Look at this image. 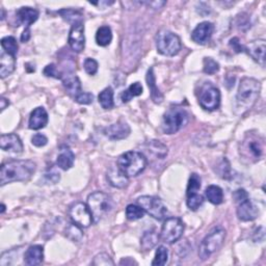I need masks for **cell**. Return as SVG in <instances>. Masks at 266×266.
<instances>
[{"label":"cell","mask_w":266,"mask_h":266,"mask_svg":"<svg viewBox=\"0 0 266 266\" xmlns=\"http://www.w3.org/2000/svg\"><path fill=\"white\" fill-rule=\"evenodd\" d=\"M69 45L73 51L80 53L86 46L85 26L82 22L72 25L69 34Z\"/></svg>","instance_id":"14"},{"label":"cell","mask_w":266,"mask_h":266,"mask_svg":"<svg viewBox=\"0 0 266 266\" xmlns=\"http://www.w3.org/2000/svg\"><path fill=\"white\" fill-rule=\"evenodd\" d=\"M219 71V65L211 57L204 58V72L208 75H213Z\"/></svg>","instance_id":"40"},{"label":"cell","mask_w":266,"mask_h":266,"mask_svg":"<svg viewBox=\"0 0 266 266\" xmlns=\"http://www.w3.org/2000/svg\"><path fill=\"white\" fill-rule=\"evenodd\" d=\"M118 166L128 178L136 177L145 171L147 166V158L142 152L129 151L119 157Z\"/></svg>","instance_id":"3"},{"label":"cell","mask_w":266,"mask_h":266,"mask_svg":"<svg viewBox=\"0 0 266 266\" xmlns=\"http://www.w3.org/2000/svg\"><path fill=\"white\" fill-rule=\"evenodd\" d=\"M16 69V58L14 55L9 54L3 51L0 54V76L1 78H5L11 75Z\"/></svg>","instance_id":"24"},{"label":"cell","mask_w":266,"mask_h":266,"mask_svg":"<svg viewBox=\"0 0 266 266\" xmlns=\"http://www.w3.org/2000/svg\"><path fill=\"white\" fill-rule=\"evenodd\" d=\"M240 155L249 162H257L264 156V140L259 134L248 132L240 145Z\"/></svg>","instance_id":"4"},{"label":"cell","mask_w":266,"mask_h":266,"mask_svg":"<svg viewBox=\"0 0 266 266\" xmlns=\"http://www.w3.org/2000/svg\"><path fill=\"white\" fill-rule=\"evenodd\" d=\"M4 211H5V206H4V204L2 203V204H1V213H3Z\"/></svg>","instance_id":"53"},{"label":"cell","mask_w":266,"mask_h":266,"mask_svg":"<svg viewBox=\"0 0 266 266\" xmlns=\"http://www.w3.org/2000/svg\"><path fill=\"white\" fill-rule=\"evenodd\" d=\"M199 104L205 110H215L220 105L219 89L212 86L210 82L205 83L201 88L199 94Z\"/></svg>","instance_id":"11"},{"label":"cell","mask_w":266,"mask_h":266,"mask_svg":"<svg viewBox=\"0 0 266 266\" xmlns=\"http://www.w3.org/2000/svg\"><path fill=\"white\" fill-rule=\"evenodd\" d=\"M159 240V235L155 231H148L142 235L141 239V246L143 250H150L153 248Z\"/></svg>","instance_id":"31"},{"label":"cell","mask_w":266,"mask_h":266,"mask_svg":"<svg viewBox=\"0 0 266 266\" xmlns=\"http://www.w3.org/2000/svg\"><path fill=\"white\" fill-rule=\"evenodd\" d=\"M58 14L62 16L63 19L67 20L70 23H78V22H82V14L79 11H76L73 9H64L58 11Z\"/></svg>","instance_id":"33"},{"label":"cell","mask_w":266,"mask_h":266,"mask_svg":"<svg viewBox=\"0 0 266 266\" xmlns=\"http://www.w3.org/2000/svg\"><path fill=\"white\" fill-rule=\"evenodd\" d=\"M184 232V224L179 217H170L164 220L161 228L160 238L166 243H175L178 241Z\"/></svg>","instance_id":"9"},{"label":"cell","mask_w":266,"mask_h":266,"mask_svg":"<svg viewBox=\"0 0 266 266\" xmlns=\"http://www.w3.org/2000/svg\"><path fill=\"white\" fill-rule=\"evenodd\" d=\"M130 127L127 123L123 121H119L117 123L105 128L104 134L112 141H120L126 139L130 134Z\"/></svg>","instance_id":"18"},{"label":"cell","mask_w":266,"mask_h":266,"mask_svg":"<svg viewBox=\"0 0 266 266\" xmlns=\"http://www.w3.org/2000/svg\"><path fill=\"white\" fill-rule=\"evenodd\" d=\"M98 100L102 108L104 109H111L115 106V102H113V90L111 88H106L102 92L99 94Z\"/></svg>","instance_id":"30"},{"label":"cell","mask_w":266,"mask_h":266,"mask_svg":"<svg viewBox=\"0 0 266 266\" xmlns=\"http://www.w3.org/2000/svg\"><path fill=\"white\" fill-rule=\"evenodd\" d=\"M69 216L72 223L80 228H89L94 223L92 212L85 203H75L69 209Z\"/></svg>","instance_id":"12"},{"label":"cell","mask_w":266,"mask_h":266,"mask_svg":"<svg viewBox=\"0 0 266 266\" xmlns=\"http://www.w3.org/2000/svg\"><path fill=\"white\" fill-rule=\"evenodd\" d=\"M169 261V250L165 247L161 246L159 247L156 250L155 258L153 262H152V265L153 266H163Z\"/></svg>","instance_id":"37"},{"label":"cell","mask_w":266,"mask_h":266,"mask_svg":"<svg viewBox=\"0 0 266 266\" xmlns=\"http://www.w3.org/2000/svg\"><path fill=\"white\" fill-rule=\"evenodd\" d=\"M30 39V29L29 28H25L23 34L21 35V42H27Z\"/></svg>","instance_id":"48"},{"label":"cell","mask_w":266,"mask_h":266,"mask_svg":"<svg viewBox=\"0 0 266 266\" xmlns=\"http://www.w3.org/2000/svg\"><path fill=\"white\" fill-rule=\"evenodd\" d=\"M235 203L237 204V216L242 222H250V220H254L259 216V209L249 200L248 196L236 201Z\"/></svg>","instance_id":"13"},{"label":"cell","mask_w":266,"mask_h":266,"mask_svg":"<svg viewBox=\"0 0 266 266\" xmlns=\"http://www.w3.org/2000/svg\"><path fill=\"white\" fill-rule=\"evenodd\" d=\"M32 142H33V145L35 146V147H44V146L47 145L48 139L44 134L37 133V134H35V135L33 136Z\"/></svg>","instance_id":"46"},{"label":"cell","mask_w":266,"mask_h":266,"mask_svg":"<svg viewBox=\"0 0 266 266\" xmlns=\"http://www.w3.org/2000/svg\"><path fill=\"white\" fill-rule=\"evenodd\" d=\"M75 161V155L70 150V148L64 147L60 149V153L57 156L56 159V164L59 169H62L64 171L70 170Z\"/></svg>","instance_id":"25"},{"label":"cell","mask_w":266,"mask_h":266,"mask_svg":"<svg viewBox=\"0 0 266 266\" xmlns=\"http://www.w3.org/2000/svg\"><path fill=\"white\" fill-rule=\"evenodd\" d=\"M142 94V86L140 82H134L121 94V100L123 103H127L130 100H132L134 97L141 96Z\"/></svg>","instance_id":"29"},{"label":"cell","mask_w":266,"mask_h":266,"mask_svg":"<svg viewBox=\"0 0 266 266\" xmlns=\"http://www.w3.org/2000/svg\"><path fill=\"white\" fill-rule=\"evenodd\" d=\"M44 75L48 76V77H53V78L60 79V80H62V78H63V74L57 70V68L54 64L48 65L46 68H45Z\"/></svg>","instance_id":"44"},{"label":"cell","mask_w":266,"mask_h":266,"mask_svg":"<svg viewBox=\"0 0 266 266\" xmlns=\"http://www.w3.org/2000/svg\"><path fill=\"white\" fill-rule=\"evenodd\" d=\"M265 50L266 43L264 40H255L248 44L245 47V51L262 67L265 66Z\"/></svg>","instance_id":"17"},{"label":"cell","mask_w":266,"mask_h":266,"mask_svg":"<svg viewBox=\"0 0 266 266\" xmlns=\"http://www.w3.org/2000/svg\"><path fill=\"white\" fill-rule=\"evenodd\" d=\"M5 18V13H4V10L1 9V20H3Z\"/></svg>","instance_id":"52"},{"label":"cell","mask_w":266,"mask_h":266,"mask_svg":"<svg viewBox=\"0 0 266 266\" xmlns=\"http://www.w3.org/2000/svg\"><path fill=\"white\" fill-rule=\"evenodd\" d=\"M214 32V25L208 21H204L202 23L197 24L192 34V39L195 43L205 45L211 39Z\"/></svg>","instance_id":"15"},{"label":"cell","mask_w":266,"mask_h":266,"mask_svg":"<svg viewBox=\"0 0 266 266\" xmlns=\"http://www.w3.org/2000/svg\"><path fill=\"white\" fill-rule=\"evenodd\" d=\"M36 164L32 160H12L3 163L0 171V184L27 181L35 172Z\"/></svg>","instance_id":"1"},{"label":"cell","mask_w":266,"mask_h":266,"mask_svg":"<svg viewBox=\"0 0 266 266\" xmlns=\"http://www.w3.org/2000/svg\"><path fill=\"white\" fill-rule=\"evenodd\" d=\"M107 180L109 184L116 188H125L128 185V177L122 172L119 166H111L107 172Z\"/></svg>","instance_id":"21"},{"label":"cell","mask_w":266,"mask_h":266,"mask_svg":"<svg viewBox=\"0 0 266 266\" xmlns=\"http://www.w3.org/2000/svg\"><path fill=\"white\" fill-rule=\"evenodd\" d=\"M261 89V83L255 78L245 77L240 81L236 95V112L242 115L250 109L258 100Z\"/></svg>","instance_id":"2"},{"label":"cell","mask_w":266,"mask_h":266,"mask_svg":"<svg viewBox=\"0 0 266 266\" xmlns=\"http://www.w3.org/2000/svg\"><path fill=\"white\" fill-rule=\"evenodd\" d=\"M92 264L95 266H108V265H115V262H113V260L109 257V255L101 253L94 258V261L92 262Z\"/></svg>","instance_id":"41"},{"label":"cell","mask_w":266,"mask_h":266,"mask_svg":"<svg viewBox=\"0 0 266 266\" xmlns=\"http://www.w3.org/2000/svg\"><path fill=\"white\" fill-rule=\"evenodd\" d=\"M147 83L148 87L150 89V93H151V98L153 100L154 103L156 104H160L163 100V96L161 94L160 90L156 86V78H155V74H154V69L153 68H150L147 72Z\"/></svg>","instance_id":"26"},{"label":"cell","mask_w":266,"mask_h":266,"mask_svg":"<svg viewBox=\"0 0 266 266\" xmlns=\"http://www.w3.org/2000/svg\"><path fill=\"white\" fill-rule=\"evenodd\" d=\"M94 100V96L93 94L90 93H87V92H82L78 97H76L75 101L79 103V104H83V105H88L90 104Z\"/></svg>","instance_id":"45"},{"label":"cell","mask_w":266,"mask_h":266,"mask_svg":"<svg viewBox=\"0 0 266 266\" xmlns=\"http://www.w3.org/2000/svg\"><path fill=\"white\" fill-rule=\"evenodd\" d=\"M205 196L213 205H219L224 202V192L217 185H209L205 191Z\"/></svg>","instance_id":"27"},{"label":"cell","mask_w":266,"mask_h":266,"mask_svg":"<svg viewBox=\"0 0 266 266\" xmlns=\"http://www.w3.org/2000/svg\"><path fill=\"white\" fill-rule=\"evenodd\" d=\"M147 4L153 7V9L157 10V9H160L161 6H163L165 4V2L164 1H155V2L152 1V2H147Z\"/></svg>","instance_id":"49"},{"label":"cell","mask_w":266,"mask_h":266,"mask_svg":"<svg viewBox=\"0 0 266 266\" xmlns=\"http://www.w3.org/2000/svg\"><path fill=\"white\" fill-rule=\"evenodd\" d=\"M48 123V113L44 107L35 108L29 117V128L33 130H40Z\"/></svg>","instance_id":"19"},{"label":"cell","mask_w":266,"mask_h":266,"mask_svg":"<svg viewBox=\"0 0 266 266\" xmlns=\"http://www.w3.org/2000/svg\"><path fill=\"white\" fill-rule=\"evenodd\" d=\"M83 67H85V70L89 75H95L98 72L99 65L97 60L94 58H87L85 60V64H83Z\"/></svg>","instance_id":"43"},{"label":"cell","mask_w":266,"mask_h":266,"mask_svg":"<svg viewBox=\"0 0 266 266\" xmlns=\"http://www.w3.org/2000/svg\"><path fill=\"white\" fill-rule=\"evenodd\" d=\"M0 147L4 152L12 154H21L23 152V143L17 134H2L0 138Z\"/></svg>","instance_id":"16"},{"label":"cell","mask_w":266,"mask_h":266,"mask_svg":"<svg viewBox=\"0 0 266 266\" xmlns=\"http://www.w3.org/2000/svg\"><path fill=\"white\" fill-rule=\"evenodd\" d=\"M229 45L233 48V50L237 53L240 52H245V47L242 46V45L239 43V39L238 37H233V39L230 40Z\"/></svg>","instance_id":"47"},{"label":"cell","mask_w":266,"mask_h":266,"mask_svg":"<svg viewBox=\"0 0 266 266\" xmlns=\"http://www.w3.org/2000/svg\"><path fill=\"white\" fill-rule=\"evenodd\" d=\"M0 102H1V111L6 108V106L10 105V101L6 100V99L3 98V97L1 98V100H0Z\"/></svg>","instance_id":"51"},{"label":"cell","mask_w":266,"mask_h":266,"mask_svg":"<svg viewBox=\"0 0 266 266\" xmlns=\"http://www.w3.org/2000/svg\"><path fill=\"white\" fill-rule=\"evenodd\" d=\"M112 40V33L109 26L104 25L98 28L96 34V42L101 47L108 46Z\"/></svg>","instance_id":"28"},{"label":"cell","mask_w":266,"mask_h":266,"mask_svg":"<svg viewBox=\"0 0 266 266\" xmlns=\"http://www.w3.org/2000/svg\"><path fill=\"white\" fill-rule=\"evenodd\" d=\"M226 230L222 227L214 228L205 237L199 248V257L201 260H207L223 247L226 240Z\"/></svg>","instance_id":"7"},{"label":"cell","mask_w":266,"mask_h":266,"mask_svg":"<svg viewBox=\"0 0 266 266\" xmlns=\"http://www.w3.org/2000/svg\"><path fill=\"white\" fill-rule=\"evenodd\" d=\"M120 264L121 265H128V264H130V265H132V264H138V263H136L135 261H133L132 259H131V258H125V259H123V260H122L121 262H120Z\"/></svg>","instance_id":"50"},{"label":"cell","mask_w":266,"mask_h":266,"mask_svg":"<svg viewBox=\"0 0 266 266\" xmlns=\"http://www.w3.org/2000/svg\"><path fill=\"white\" fill-rule=\"evenodd\" d=\"M148 150L158 158H164L168 155V147L159 141H150L148 143Z\"/></svg>","instance_id":"32"},{"label":"cell","mask_w":266,"mask_h":266,"mask_svg":"<svg viewBox=\"0 0 266 266\" xmlns=\"http://www.w3.org/2000/svg\"><path fill=\"white\" fill-rule=\"evenodd\" d=\"M17 18L20 23L29 28L39 18V12L29 6H23L17 11Z\"/></svg>","instance_id":"23"},{"label":"cell","mask_w":266,"mask_h":266,"mask_svg":"<svg viewBox=\"0 0 266 266\" xmlns=\"http://www.w3.org/2000/svg\"><path fill=\"white\" fill-rule=\"evenodd\" d=\"M88 207L92 212L94 223L100 222L113 208L111 196L103 192H95L88 196Z\"/></svg>","instance_id":"5"},{"label":"cell","mask_w":266,"mask_h":266,"mask_svg":"<svg viewBox=\"0 0 266 266\" xmlns=\"http://www.w3.org/2000/svg\"><path fill=\"white\" fill-rule=\"evenodd\" d=\"M145 210L140 205L129 204L126 208V217L129 220H138L145 216Z\"/></svg>","instance_id":"35"},{"label":"cell","mask_w":266,"mask_h":266,"mask_svg":"<svg viewBox=\"0 0 266 266\" xmlns=\"http://www.w3.org/2000/svg\"><path fill=\"white\" fill-rule=\"evenodd\" d=\"M1 46L3 48V51L9 53L11 55L16 56L18 53V43L17 40L14 36H5L1 40Z\"/></svg>","instance_id":"36"},{"label":"cell","mask_w":266,"mask_h":266,"mask_svg":"<svg viewBox=\"0 0 266 266\" xmlns=\"http://www.w3.org/2000/svg\"><path fill=\"white\" fill-rule=\"evenodd\" d=\"M157 51L164 56L177 55L182 48L180 37L170 30L162 29L156 35Z\"/></svg>","instance_id":"8"},{"label":"cell","mask_w":266,"mask_h":266,"mask_svg":"<svg viewBox=\"0 0 266 266\" xmlns=\"http://www.w3.org/2000/svg\"><path fill=\"white\" fill-rule=\"evenodd\" d=\"M201 188V178L197 174H192V176L189 177L188 180V185H187V191L186 195H191L197 194Z\"/></svg>","instance_id":"38"},{"label":"cell","mask_w":266,"mask_h":266,"mask_svg":"<svg viewBox=\"0 0 266 266\" xmlns=\"http://www.w3.org/2000/svg\"><path fill=\"white\" fill-rule=\"evenodd\" d=\"M138 204L145 210L146 213H148L150 216H152L155 219L160 220L162 219L166 212H168V208L164 205L161 199H159L157 196L153 195H142L138 199Z\"/></svg>","instance_id":"10"},{"label":"cell","mask_w":266,"mask_h":266,"mask_svg":"<svg viewBox=\"0 0 266 266\" xmlns=\"http://www.w3.org/2000/svg\"><path fill=\"white\" fill-rule=\"evenodd\" d=\"M203 203H204V197L199 194L187 195V200H186L187 207L193 211L199 209L203 205Z\"/></svg>","instance_id":"39"},{"label":"cell","mask_w":266,"mask_h":266,"mask_svg":"<svg viewBox=\"0 0 266 266\" xmlns=\"http://www.w3.org/2000/svg\"><path fill=\"white\" fill-rule=\"evenodd\" d=\"M44 259V248L42 246L29 247L24 254V263L29 266L40 265Z\"/></svg>","instance_id":"22"},{"label":"cell","mask_w":266,"mask_h":266,"mask_svg":"<svg viewBox=\"0 0 266 266\" xmlns=\"http://www.w3.org/2000/svg\"><path fill=\"white\" fill-rule=\"evenodd\" d=\"M218 174L219 176L224 178V179H229L230 178V173H231V168H230V163L229 161L227 160V159H223V161L220 162V164L218 165Z\"/></svg>","instance_id":"42"},{"label":"cell","mask_w":266,"mask_h":266,"mask_svg":"<svg viewBox=\"0 0 266 266\" xmlns=\"http://www.w3.org/2000/svg\"><path fill=\"white\" fill-rule=\"evenodd\" d=\"M189 120V115L183 107L175 106L163 115L161 128L165 134H175L181 130Z\"/></svg>","instance_id":"6"},{"label":"cell","mask_w":266,"mask_h":266,"mask_svg":"<svg viewBox=\"0 0 266 266\" xmlns=\"http://www.w3.org/2000/svg\"><path fill=\"white\" fill-rule=\"evenodd\" d=\"M63 85L67 90V93L69 94L71 97L76 99V97H78L82 93V89H81V82L77 76L74 74H66L63 75Z\"/></svg>","instance_id":"20"},{"label":"cell","mask_w":266,"mask_h":266,"mask_svg":"<svg viewBox=\"0 0 266 266\" xmlns=\"http://www.w3.org/2000/svg\"><path fill=\"white\" fill-rule=\"evenodd\" d=\"M81 229L82 228H80L77 225H75L74 223L69 224L66 228L65 235L73 242H79L83 237V233H82Z\"/></svg>","instance_id":"34"}]
</instances>
